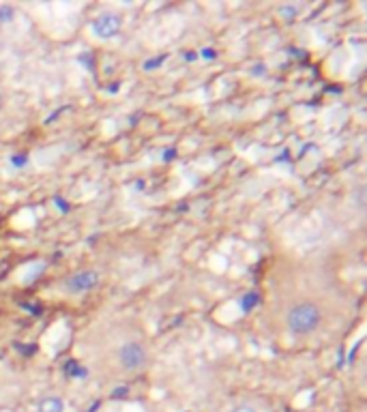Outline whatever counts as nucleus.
<instances>
[{
  "mask_svg": "<svg viewBox=\"0 0 367 412\" xmlns=\"http://www.w3.org/2000/svg\"><path fill=\"white\" fill-rule=\"evenodd\" d=\"M92 357H101L121 374H140L151 363V348L138 329L114 324L97 339Z\"/></svg>",
  "mask_w": 367,
  "mask_h": 412,
  "instance_id": "1",
  "label": "nucleus"
},
{
  "mask_svg": "<svg viewBox=\"0 0 367 412\" xmlns=\"http://www.w3.org/2000/svg\"><path fill=\"white\" fill-rule=\"evenodd\" d=\"M329 320L325 300L314 296H294L281 307V326L292 337H312Z\"/></svg>",
  "mask_w": 367,
  "mask_h": 412,
  "instance_id": "2",
  "label": "nucleus"
},
{
  "mask_svg": "<svg viewBox=\"0 0 367 412\" xmlns=\"http://www.w3.org/2000/svg\"><path fill=\"white\" fill-rule=\"evenodd\" d=\"M101 286V273L94 268H79L75 273H69L60 281V288L69 294H86Z\"/></svg>",
  "mask_w": 367,
  "mask_h": 412,
  "instance_id": "3",
  "label": "nucleus"
},
{
  "mask_svg": "<svg viewBox=\"0 0 367 412\" xmlns=\"http://www.w3.org/2000/svg\"><path fill=\"white\" fill-rule=\"evenodd\" d=\"M90 30H92V35L101 41L114 39L123 30V15L118 11H103L92 20Z\"/></svg>",
  "mask_w": 367,
  "mask_h": 412,
  "instance_id": "4",
  "label": "nucleus"
},
{
  "mask_svg": "<svg viewBox=\"0 0 367 412\" xmlns=\"http://www.w3.org/2000/svg\"><path fill=\"white\" fill-rule=\"evenodd\" d=\"M37 412H65V402L58 395H47L37 404Z\"/></svg>",
  "mask_w": 367,
  "mask_h": 412,
  "instance_id": "5",
  "label": "nucleus"
},
{
  "mask_svg": "<svg viewBox=\"0 0 367 412\" xmlns=\"http://www.w3.org/2000/svg\"><path fill=\"white\" fill-rule=\"evenodd\" d=\"M11 18H13V9H9V7H0V24L11 22Z\"/></svg>",
  "mask_w": 367,
  "mask_h": 412,
  "instance_id": "6",
  "label": "nucleus"
},
{
  "mask_svg": "<svg viewBox=\"0 0 367 412\" xmlns=\"http://www.w3.org/2000/svg\"><path fill=\"white\" fill-rule=\"evenodd\" d=\"M127 395H129V389L127 387H118V389L112 391V398L114 400H123V398H127Z\"/></svg>",
  "mask_w": 367,
  "mask_h": 412,
  "instance_id": "7",
  "label": "nucleus"
},
{
  "mask_svg": "<svg viewBox=\"0 0 367 412\" xmlns=\"http://www.w3.org/2000/svg\"><path fill=\"white\" fill-rule=\"evenodd\" d=\"M230 412H258L253 406H249V404H238V406H234Z\"/></svg>",
  "mask_w": 367,
  "mask_h": 412,
  "instance_id": "8",
  "label": "nucleus"
},
{
  "mask_svg": "<svg viewBox=\"0 0 367 412\" xmlns=\"http://www.w3.org/2000/svg\"><path fill=\"white\" fill-rule=\"evenodd\" d=\"M11 162H13V166H26V164H28V157H24V155H15Z\"/></svg>",
  "mask_w": 367,
  "mask_h": 412,
  "instance_id": "9",
  "label": "nucleus"
}]
</instances>
